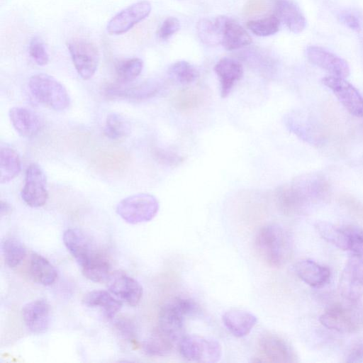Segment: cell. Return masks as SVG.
<instances>
[{
    "mask_svg": "<svg viewBox=\"0 0 363 363\" xmlns=\"http://www.w3.org/2000/svg\"><path fill=\"white\" fill-rule=\"evenodd\" d=\"M131 132L129 121L121 113H111L105 121L104 133L111 140H121L127 138Z\"/></svg>",
    "mask_w": 363,
    "mask_h": 363,
    "instance_id": "33",
    "label": "cell"
},
{
    "mask_svg": "<svg viewBox=\"0 0 363 363\" xmlns=\"http://www.w3.org/2000/svg\"><path fill=\"white\" fill-rule=\"evenodd\" d=\"M160 89L157 83L149 82L133 87L113 86L107 93L116 98L142 100L154 96Z\"/></svg>",
    "mask_w": 363,
    "mask_h": 363,
    "instance_id": "29",
    "label": "cell"
},
{
    "mask_svg": "<svg viewBox=\"0 0 363 363\" xmlns=\"http://www.w3.org/2000/svg\"><path fill=\"white\" fill-rule=\"evenodd\" d=\"M143 61L138 57H132L120 61L116 66L118 78L123 82L135 79L142 72Z\"/></svg>",
    "mask_w": 363,
    "mask_h": 363,
    "instance_id": "36",
    "label": "cell"
},
{
    "mask_svg": "<svg viewBox=\"0 0 363 363\" xmlns=\"http://www.w3.org/2000/svg\"><path fill=\"white\" fill-rule=\"evenodd\" d=\"M202 100L201 92L194 89L186 88L177 94L174 99V104L178 110L186 111L199 106Z\"/></svg>",
    "mask_w": 363,
    "mask_h": 363,
    "instance_id": "38",
    "label": "cell"
},
{
    "mask_svg": "<svg viewBox=\"0 0 363 363\" xmlns=\"http://www.w3.org/2000/svg\"><path fill=\"white\" fill-rule=\"evenodd\" d=\"M180 28V22L175 17L167 18L158 29L157 35L160 39L166 40L177 33Z\"/></svg>",
    "mask_w": 363,
    "mask_h": 363,
    "instance_id": "41",
    "label": "cell"
},
{
    "mask_svg": "<svg viewBox=\"0 0 363 363\" xmlns=\"http://www.w3.org/2000/svg\"><path fill=\"white\" fill-rule=\"evenodd\" d=\"M32 96L40 104L55 111H63L70 105L66 87L54 77L45 73L32 75L28 82Z\"/></svg>",
    "mask_w": 363,
    "mask_h": 363,
    "instance_id": "2",
    "label": "cell"
},
{
    "mask_svg": "<svg viewBox=\"0 0 363 363\" xmlns=\"http://www.w3.org/2000/svg\"><path fill=\"white\" fill-rule=\"evenodd\" d=\"M294 269L297 276L312 287H321L330 279V269L310 259L298 260Z\"/></svg>",
    "mask_w": 363,
    "mask_h": 363,
    "instance_id": "21",
    "label": "cell"
},
{
    "mask_svg": "<svg viewBox=\"0 0 363 363\" xmlns=\"http://www.w3.org/2000/svg\"><path fill=\"white\" fill-rule=\"evenodd\" d=\"M252 43L247 32L238 23L228 18L222 38V45L228 50H233Z\"/></svg>",
    "mask_w": 363,
    "mask_h": 363,
    "instance_id": "30",
    "label": "cell"
},
{
    "mask_svg": "<svg viewBox=\"0 0 363 363\" xmlns=\"http://www.w3.org/2000/svg\"><path fill=\"white\" fill-rule=\"evenodd\" d=\"M259 347L267 361L279 363L296 362V356L291 346L278 335H263L259 338Z\"/></svg>",
    "mask_w": 363,
    "mask_h": 363,
    "instance_id": "15",
    "label": "cell"
},
{
    "mask_svg": "<svg viewBox=\"0 0 363 363\" xmlns=\"http://www.w3.org/2000/svg\"><path fill=\"white\" fill-rule=\"evenodd\" d=\"M339 201L350 213L363 218V204L354 197L349 194H342L340 196Z\"/></svg>",
    "mask_w": 363,
    "mask_h": 363,
    "instance_id": "42",
    "label": "cell"
},
{
    "mask_svg": "<svg viewBox=\"0 0 363 363\" xmlns=\"http://www.w3.org/2000/svg\"><path fill=\"white\" fill-rule=\"evenodd\" d=\"M21 170L18 153L13 148L4 146L0 149V183L6 184L16 177Z\"/></svg>",
    "mask_w": 363,
    "mask_h": 363,
    "instance_id": "28",
    "label": "cell"
},
{
    "mask_svg": "<svg viewBox=\"0 0 363 363\" xmlns=\"http://www.w3.org/2000/svg\"><path fill=\"white\" fill-rule=\"evenodd\" d=\"M115 327L124 338L132 340L135 337V326L130 320L123 318L118 319L115 322Z\"/></svg>",
    "mask_w": 363,
    "mask_h": 363,
    "instance_id": "44",
    "label": "cell"
},
{
    "mask_svg": "<svg viewBox=\"0 0 363 363\" xmlns=\"http://www.w3.org/2000/svg\"><path fill=\"white\" fill-rule=\"evenodd\" d=\"M226 16H218L213 21L203 18L196 25V31L200 40L206 45L216 46L222 43Z\"/></svg>",
    "mask_w": 363,
    "mask_h": 363,
    "instance_id": "25",
    "label": "cell"
},
{
    "mask_svg": "<svg viewBox=\"0 0 363 363\" xmlns=\"http://www.w3.org/2000/svg\"><path fill=\"white\" fill-rule=\"evenodd\" d=\"M321 81L350 114L363 116V97L352 84L342 77L333 75L325 77Z\"/></svg>",
    "mask_w": 363,
    "mask_h": 363,
    "instance_id": "9",
    "label": "cell"
},
{
    "mask_svg": "<svg viewBox=\"0 0 363 363\" xmlns=\"http://www.w3.org/2000/svg\"><path fill=\"white\" fill-rule=\"evenodd\" d=\"M9 117L13 129L21 137H33L41 129L40 118L36 113L28 108L12 107L9 111Z\"/></svg>",
    "mask_w": 363,
    "mask_h": 363,
    "instance_id": "17",
    "label": "cell"
},
{
    "mask_svg": "<svg viewBox=\"0 0 363 363\" xmlns=\"http://www.w3.org/2000/svg\"><path fill=\"white\" fill-rule=\"evenodd\" d=\"M22 317L26 328L32 333H44L50 325V306L45 299L32 301L23 306Z\"/></svg>",
    "mask_w": 363,
    "mask_h": 363,
    "instance_id": "14",
    "label": "cell"
},
{
    "mask_svg": "<svg viewBox=\"0 0 363 363\" xmlns=\"http://www.w3.org/2000/svg\"><path fill=\"white\" fill-rule=\"evenodd\" d=\"M29 272L35 281L43 286L52 284L57 278V272L55 267L43 256L32 254Z\"/></svg>",
    "mask_w": 363,
    "mask_h": 363,
    "instance_id": "26",
    "label": "cell"
},
{
    "mask_svg": "<svg viewBox=\"0 0 363 363\" xmlns=\"http://www.w3.org/2000/svg\"><path fill=\"white\" fill-rule=\"evenodd\" d=\"M28 52L33 60L40 66H44L49 62L48 52L43 40L38 36L31 38Z\"/></svg>",
    "mask_w": 363,
    "mask_h": 363,
    "instance_id": "39",
    "label": "cell"
},
{
    "mask_svg": "<svg viewBox=\"0 0 363 363\" xmlns=\"http://www.w3.org/2000/svg\"><path fill=\"white\" fill-rule=\"evenodd\" d=\"M11 207L7 202L4 201H1L0 212L2 216L4 215H7L9 213L11 212Z\"/></svg>",
    "mask_w": 363,
    "mask_h": 363,
    "instance_id": "47",
    "label": "cell"
},
{
    "mask_svg": "<svg viewBox=\"0 0 363 363\" xmlns=\"http://www.w3.org/2000/svg\"><path fill=\"white\" fill-rule=\"evenodd\" d=\"M108 291L127 304L137 306L143 296V287L134 278L124 272H112L107 280Z\"/></svg>",
    "mask_w": 363,
    "mask_h": 363,
    "instance_id": "10",
    "label": "cell"
},
{
    "mask_svg": "<svg viewBox=\"0 0 363 363\" xmlns=\"http://www.w3.org/2000/svg\"><path fill=\"white\" fill-rule=\"evenodd\" d=\"M280 20L277 15H272L264 18L250 21L247 23V28L255 35L262 37L275 34L279 30Z\"/></svg>",
    "mask_w": 363,
    "mask_h": 363,
    "instance_id": "37",
    "label": "cell"
},
{
    "mask_svg": "<svg viewBox=\"0 0 363 363\" xmlns=\"http://www.w3.org/2000/svg\"><path fill=\"white\" fill-rule=\"evenodd\" d=\"M340 20L350 29L358 31L361 28L359 20L352 13H343L340 14Z\"/></svg>",
    "mask_w": 363,
    "mask_h": 363,
    "instance_id": "45",
    "label": "cell"
},
{
    "mask_svg": "<svg viewBox=\"0 0 363 363\" xmlns=\"http://www.w3.org/2000/svg\"><path fill=\"white\" fill-rule=\"evenodd\" d=\"M225 327L234 336L242 337L247 335L257 322L252 313L242 309H232L222 316Z\"/></svg>",
    "mask_w": 363,
    "mask_h": 363,
    "instance_id": "22",
    "label": "cell"
},
{
    "mask_svg": "<svg viewBox=\"0 0 363 363\" xmlns=\"http://www.w3.org/2000/svg\"><path fill=\"white\" fill-rule=\"evenodd\" d=\"M63 242L82 267L96 252L88 238L77 228H69L63 233Z\"/></svg>",
    "mask_w": 363,
    "mask_h": 363,
    "instance_id": "18",
    "label": "cell"
},
{
    "mask_svg": "<svg viewBox=\"0 0 363 363\" xmlns=\"http://www.w3.org/2000/svg\"><path fill=\"white\" fill-rule=\"evenodd\" d=\"M21 196L24 203L32 208L41 207L46 203L48 199L47 178L38 164L31 163L27 167Z\"/></svg>",
    "mask_w": 363,
    "mask_h": 363,
    "instance_id": "7",
    "label": "cell"
},
{
    "mask_svg": "<svg viewBox=\"0 0 363 363\" xmlns=\"http://www.w3.org/2000/svg\"><path fill=\"white\" fill-rule=\"evenodd\" d=\"M319 320L328 329L345 333H354L359 326L357 318L340 306L329 308L320 316Z\"/></svg>",
    "mask_w": 363,
    "mask_h": 363,
    "instance_id": "16",
    "label": "cell"
},
{
    "mask_svg": "<svg viewBox=\"0 0 363 363\" xmlns=\"http://www.w3.org/2000/svg\"><path fill=\"white\" fill-rule=\"evenodd\" d=\"M179 351L186 360L200 363L217 362L223 352L217 340L196 335H184L179 340Z\"/></svg>",
    "mask_w": 363,
    "mask_h": 363,
    "instance_id": "4",
    "label": "cell"
},
{
    "mask_svg": "<svg viewBox=\"0 0 363 363\" xmlns=\"http://www.w3.org/2000/svg\"><path fill=\"white\" fill-rule=\"evenodd\" d=\"M155 155L161 162L169 166H178L184 161L182 156L171 150L160 149Z\"/></svg>",
    "mask_w": 363,
    "mask_h": 363,
    "instance_id": "43",
    "label": "cell"
},
{
    "mask_svg": "<svg viewBox=\"0 0 363 363\" xmlns=\"http://www.w3.org/2000/svg\"><path fill=\"white\" fill-rule=\"evenodd\" d=\"M275 202L281 213L287 216H294L303 213L310 201L292 182L277 189Z\"/></svg>",
    "mask_w": 363,
    "mask_h": 363,
    "instance_id": "11",
    "label": "cell"
},
{
    "mask_svg": "<svg viewBox=\"0 0 363 363\" xmlns=\"http://www.w3.org/2000/svg\"><path fill=\"white\" fill-rule=\"evenodd\" d=\"M339 289L342 296L355 302L363 295V254L352 253L342 271Z\"/></svg>",
    "mask_w": 363,
    "mask_h": 363,
    "instance_id": "6",
    "label": "cell"
},
{
    "mask_svg": "<svg viewBox=\"0 0 363 363\" xmlns=\"http://www.w3.org/2000/svg\"><path fill=\"white\" fill-rule=\"evenodd\" d=\"M214 71L219 78L220 96L226 98L233 86L243 74V68L240 62L229 57L220 59L214 66Z\"/></svg>",
    "mask_w": 363,
    "mask_h": 363,
    "instance_id": "20",
    "label": "cell"
},
{
    "mask_svg": "<svg viewBox=\"0 0 363 363\" xmlns=\"http://www.w3.org/2000/svg\"><path fill=\"white\" fill-rule=\"evenodd\" d=\"M293 182L302 191L309 201H325L330 195L328 181L319 174L299 176Z\"/></svg>",
    "mask_w": 363,
    "mask_h": 363,
    "instance_id": "19",
    "label": "cell"
},
{
    "mask_svg": "<svg viewBox=\"0 0 363 363\" xmlns=\"http://www.w3.org/2000/svg\"><path fill=\"white\" fill-rule=\"evenodd\" d=\"M276 15L294 33L302 32L306 24V18L298 6L289 0L276 1Z\"/></svg>",
    "mask_w": 363,
    "mask_h": 363,
    "instance_id": "24",
    "label": "cell"
},
{
    "mask_svg": "<svg viewBox=\"0 0 363 363\" xmlns=\"http://www.w3.org/2000/svg\"><path fill=\"white\" fill-rule=\"evenodd\" d=\"M306 55L312 64L330 72L333 76L345 78L350 74L347 62L322 47L309 45L306 48Z\"/></svg>",
    "mask_w": 363,
    "mask_h": 363,
    "instance_id": "13",
    "label": "cell"
},
{
    "mask_svg": "<svg viewBox=\"0 0 363 363\" xmlns=\"http://www.w3.org/2000/svg\"><path fill=\"white\" fill-rule=\"evenodd\" d=\"M152 10L150 1L140 0L122 9L108 22L106 31L110 35L124 34L145 19Z\"/></svg>",
    "mask_w": 363,
    "mask_h": 363,
    "instance_id": "8",
    "label": "cell"
},
{
    "mask_svg": "<svg viewBox=\"0 0 363 363\" xmlns=\"http://www.w3.org/2000/svg\"><path fill=\"white\" fill-rule=\"evenodd\" d=\"M159 208L160 203L155 196L138 193L121 200L116 205V212L126 223L138 224L152 220Z\"/></svg>",
    "mask_w": 363,
    "mask_h": 363,
    "instance_id": "3",
    "label": "cell"
},
{
    "mask_svg": "<svg viewBox=\"0 0 363 363\" xmlns=\"http://www.w3.org/2000/svg\"><path fill=\"white\" fill-rule=\"evenodd\" d=\"M1 251L5 263L10 267L18 266L26 255V248L18 239L6 238L1 243Z\"/></svg>",
    "mask_w": 363,
    "mask_h": 363,
    "instance_id": "34",
    "label": "cell"
},
{
    "mask_svg": "<svg viewBox=\"0 0 363 363\" xmlns=\"http://www.w3.org/2000/svg\"><path fill=\"white\" fill-rule=\"evenodd\" d=\"M318 234L328 242L342 250H350V236L345 227H337L330 223L321 221L315 224Z\"/></svg>",
    "mask_w": 363,
    "mask_h": 363,
    "instance_id": "31",
    "label": "cell"
},
{
    "mask_svg": "<svg viewBox=\"0 0 363 363\" xmlns=\"http://www.w3.org/2000/svg\"><path fill=\"white\" fill-rule=\"evenodd\" d=\"M67 46L79 76L84 80L91 79L99 63L97 47L92 42L81 38L70 40Z\"/></svg>",
    "mask_w": 363,
    "mask_h": 363,
    "instance_id": "5",
    "label": "cell"
},
{
    "mask_svg": "<svg viewBox=\"0 0 363 363\" xmlns=\"http://www.w3.org/2000/svg\"><path fill=\"white\" fill-rule=\"evenodd\" d=\"M83 275L94 282H103L108 280L111 272L109 260L100 252H96L81 267Z\"/></svg>",
    "mask_w": 363,
    "mask_h": 363,
    "instance_id": "27",
    "label": "cell"
},
{
    "mask_svg": "<svg viewBox=\"0 0 363 363\" xmlns=\"http://www.w3.org/2000/svg\"><path fill=\"white\" fill-rule=\"evenodd\" d=\"M175 342L170 336L157 328L144 341L143 348L150 356H164L172 352Z\"/></svg>",
    "mask_w": 363,
    "mask_h": 363,
    "instance_id": "32",
    "label": "cell"
},
{
    "mask_svg": "<svg viewBox=\"0 0 363 363\" xmlns=\"http://www.w3.org/2000/svg\"><path fill=\"white\" fill-rule=\"evenodd\" d=\"M82 303L89 308L102 310L106 318H113L122 307L121 301L105 290H94L86 294Z\"/></svg>",
    "mask_w": 363,
    "mask_h": 363,
    "instance_id": "23",
    "label": "cell"
},
{
    "mask_svg": "<svg viewBox=\"0 0 363 363\" xmlns=\"http://www.w3.org/2000/svg\"><path fill=\"white\" fill-rule=\"evenodd\" d=\"M350 236V251L353 253L363 254V228L353 226H345Z\"/></svg>",
    "mask_w": 363,
    "mask_h": 363,
    "instance_id": "40",
    "label": "cell"
},
{
    "mask_svg": "<svg viewBox=\"0 0 363 363\" xmlns=\"http://www.w3.org/2000/svg\"><path fill=\"white\" fill-rule=\"evenodd\" d=\"M185 318L186 315L173 298L161 307L157 328L174 341L179 340L184 335Z\"/></svg>",
    "mask_w": 363,
    "mask_h": 363,
    "instance_id": "12",
    "label": "cell"
},
{
    "mask_svg": "<svg viewBox=\"0 0 363 363\" xmlns=\"http://www.w3.org/2000/svg\"><path fill=\"white\" fill-rule=\"evenodd\" d=\"M169 76L174 81L187 84L194 82L199 77L196 68L189 62L181 60L172 64L168 69Z\"/></svg>",
    "mask_w": 363,
    "mask_h": 363,
    "instance_id": "35",
    "label": "cell"
},
{
    "mask_svg": "<svg viewBox=\"0 0 363 363\" xmlns=\"http://www.w3.org/2000/svg\"><path fill=\"white\" fill-rule=\"evenodd\" d=\"M255 247L259 257L267 264L272 267H280L291 255V238L280 225L267 224L257 233Z\"/></svg>",
    "mask_w": 363,
    "mask_h": 363,
    "instance_id": "1",
    "label": "cell"
},
{
    "mask_svg": "<svg viewBox=\"0 0 363 363\" xmlns=\"http://www.w3.org/2000/svg\"><path fill=\"white\" fill-rule=\"evenodd\" d=\"M346 362H363V344H357L352 347L347 355Z\"/></svg>",
    "mask_w": 363,
    "mask_h": 363,
    "instance_id": "46",
    "label": "cell"
}]
</instances>
